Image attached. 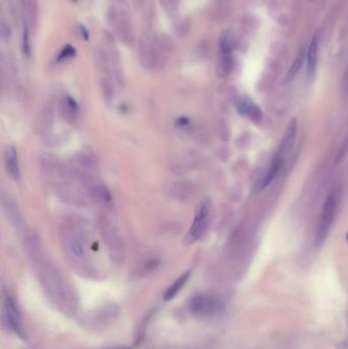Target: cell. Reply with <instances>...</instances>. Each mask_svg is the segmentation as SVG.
<instances>
[{
  "label": "cell",
  "mask_w": 348,
  "mask_h": 349,
  "mask_svg": "<svg viewBox=\"0 0 348 349\" xmlns=\"http://www.w3.org/2000/svg\"><path fill=\"white\" fill-rule=\"evenodd\" d=\"M5 164L9 176L13 180H18L20 177L19 160L16 149L13 146H8L5 151Z\"/></svg>",
  "instance_id": "8992f818"
},
{
  "label": "cell",
  "mask_w": 348,
  "mask_h": 349,
  "mask_svg": "<svg viewBox=\"0 0 348 349\" xmlns=\"http://www.w3.org/2000/svg\"><path fill=\"white\" fill-rule=\"evenodd\" d=\"M302 61H303V55L302 54H300L299 56H297L296 57V60H295V62H294V64H293V66L291 67V69H290V71H289V75H288V78H293L295 75H296V73L299 71V69L301 68V65H302Z\"/></svg>",
  "instance_id": "8fae6325"
},
{
  "label": "cell",
  "mask_w": 348,
  "mask_h": 349,
  "mask_svg": "<svg viewBox=\"0 0 348 349\" xmlns=\"http://www.w3.org/2000/svg\"><path fill=\"white\" fill-rule=\"evenodd\" d=\"M6 312H7L8 320L10 322L11 327L14 329V331L20 337H23V328H22L21 317H20L19 311L16 307L15 302L11 298H8L6 301Z\"/></svg>",
  "instance_id": "52a82bcc"
},
{
  "label": "cell",
  "mask_w": 348,
  "mask_h": 349,
  "mask_svg": "<svg viewBox=\"0 0 348 349\" xmlns=\"http://www.w3.org/2000/svg\"><path fill=\"white\" fill-rule=\"evenodd\" d=\"M284 159H285V157L281 156L280 154H278V153L275 154V156L273 157V160L271 162V165H270V168H269L268 172L266 173V176L263 179V181L260 182V186L258 188L259 190H264L265 188H267L273 182V180L276 178V176L279 173L281 167L284 164Z\"/></svg>",
  "instance_id": "ba28073f"
},
{
  "label": "cell",
  "mask_w": 348,
  "mask_h": 349,
  "mask_svg": "<svg viewBox=\"0 0 348 349\" xmlns=\"http://www.w3.org/2000/svg\"><path fill=\"white\" fill-rule=\"evenodd\" d=\"M108 349H130L128 347H117V348H108Z\"/></svg>",
  "instance_id": "9a60e30c"
},
{
  "label": "cell",
  "mask_w": 348,
  "mask_h": 349,
  "mask_svg": "<svg viewBox=\"0 0 348 349\" xmlns=\"http://www.w3.org/2000/svg\"><path fill=\"white\" fill-rule=\"evenodd\" d=\"M296 134H297V120L295 118H293L290 121V123L286 129L285 135H284L283 140L281 142V145L277 151L278 154H280L283 157H285L287 155V153L291 150V148L294 145V142L296 139Z\"/></svg>",
  "instance_id": "277c9868"
},
{
  "label": "cell",
  "mask_w": 348,
  "mask_h": 349,
  "mask_svg": "<svg viewBox=\"0 0 348 349\" xmlns=\"http://www.w3.org/2000/svg\"><path fill=\"white\" fill-rule=\"evenodd\" d=\"M75 55V49L72 47V46H67L63 49V51L61 52L60 54V57L59 60H65V59H69V57H72Z\"/></svg>",
  "instance_id": "7c38bea8"
},
{
  "label": "cell",
  "mask_w": 348,
  "mask_h": 349,
  "mask_svg": "<svg viewBox=\"0 0 348 349\" xmlns=\"http://www.w3.org/2000/svg\"><path fill=\"white\" fill-rule=\"evenodd\" d=\"M189 311L197 317L206 318L216 315L222 310L219 299L211 295H196L190 299L188 304Z\"/></svg>",
  "instance_id": "6da1fadb"
},
{
  "label": "cell",
  "mask_w": 348,
  "mask_h": 349,
  "mask_svg": "<svg viewBox=\"0 0 348 349\" xmlns=\"http://www.w3.org/2000/svg\"><path fill=\"white\" fill-rule=\"evenodd\" d=\"M208 212H209V203L208 201H203L197 208V211L195 213V217L193 224L190 229V233L187 236V241L188 243L194 242L195 240L199 239V237L202 235L204 232L206 223H207V217H208Z\"/></svg>",
  "instance_id": "3957f363"
},
{
  "label": "cell",
  "mask_w": 348,
  "mask_h": 349,
  "mask_svg": "<svg viewBox=\"0 0 348 349\" xmlns=\"http://www.w3.org/2000/svg\"><path fill=\"white\" fill-rule=\"evenodd\" d=\"M318 44H319V40H318V36L316 35L312 39V42L308 50V56H307L308 75L310 79H313L316 74V69L318 64Z\"/></svg>",
  "instance_id": "9c48e42d"
},
{
  "label": "cell",
  "mask_w": 348,
  "mask_h": 349,
  "mask_svg": "<svg viewBox=\"0 0 348 349\" xmlns=\"http://www.w3.org/2000/svg\"><path fill=\"white\" fill-rule=\"evenodd\" d=\"M23 48L26 53L29 54V35H28V30L27 28H24V33H23Z\"/></svg>",
  "instance_id": "4fadbf2b"
},
{
  "label": "cell",
  "mask_w": 348,
  "mask_h": 349,
  "mask_svg": "<svg viewBox=\"0 0 348 349\" xmlns=\"http://www.w3.org/2000/svg\"><path fill=\"white\" fill-rule=\"evenodd\" d=\"M237 110L240 114L249 117L253 121L260 120L263 117L259 107L248 97H242L237 101Z\"/></svg>",
  "instance_id": "5b68a950"
},
{
  "label": "cell",
  "mask_w": 348,
  "mask_h": 349,
  "mask_svg": "<svg viewBox=\"0 0 348 349\" xmlns=\"http://www.w3.org/2000/svg\"><path fill=\"white\" fill-rule=\"evenodd\" d=\"M346 239H347V242H348V233H347V235H346Z\"/></svg>",
  "instance_id": "2e32d148"
},
{
  "label": "cell",
  "mask_w": 348,
  "mask_h": 349,
  "mask_svg": "<svg viewBox=\"0 0 348 349\" xmlns=\"http://www.w3.org/2000/svg\"><path fill=\"white\" fill-rule=\"evenodd\" d=\"M189 277H190V272H186V273H184L182 276H180L175 282H173V283L166 289V291H165L164 294H163V299H164L165 301H168V300H170V299H172L173 297H175V296L178 294V292L184 287V285H185L186 282L188 281Z\"/></svg>",
  "instance_id": "30bf717a"
},
{
  "label": "cell",
  "mask_w": 348,
  "mask_h": 349,
  "mask_svg": "<svg viewBox=\"0 0 348 349\" xmlns=\"http://www.w3.org/2000/svg\"><path fill=\"white\" fill-rule=\"evenodd\" d=\"M335 208H336V195L334 192H332L328 195L323 205V211L321 214L319 229H318L319 242H323L328 236V233L330 231V228L333 222Z\"/></svg>",
  "instance_id": "7a4b0ae2"
},
{
  "label": "cell",
  "mask_w": 348,
  "mask_h": 349,
  "mask_svg": "<svg viewBox=\"0 0 348 349\" xmlns=\"http://www.w3.org/2000/svg\"><path fill=\"white\" fill-rule=\"evenodd\" d=\"M342 88H343V92L348 95V67L346 68L344 77H343V82H342Z\"/></svg>",
  "instance_id": "5bb4252c"
}]
</instances>
